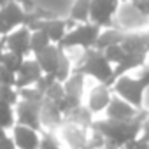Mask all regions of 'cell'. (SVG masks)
Listing matches in <instances>:
<instances>
[{
	"instance_id": "6da1fadb",
	"label": "cell",
	"mask_w": 149,
	"mask_h": 149,
	"mask_svg": "<svg viewBox=\"0 0 149 149\" xmlns=\"http://www.w3.org/2000/svg\"><path fill=\"white\" fill-rule=\"evenodd\" d=\"M147 116H149V112L142 109L139 112V116H135L132 119L119 121V119H109L107 118V119H102V121H93L91 128L97 130V132H100L109 144L123 149L128 142H132L137 137H140L142 125H144V121H146Z\"/></svg>"
},
{
	"instance_id": "7a4b0ae2",
	"label": "cell",
	"mask_w": 149,
	"mask_h": 149,
	"mask_svg": "<svg viewBox=\"0 0 149 149\" xmlns=\"http://www.w3.org/2000/svg\"><path fill=\"white\" fill-rule=\"evenodd\" d=\"M114 67L107 61L102 51H97L95 47L91 49H83L81 54L77 56L76 63H74L72 72L81 74V76L93 77L100 84H107L111 88V77H112Z\"/></svg>"
},
{
	"instance_id": "3957f363",
	"label": "cell",
	"mask_w": 149,
	"mask_h": 149,
	"mask_svg": "<svg viewBox=\"0 0 149 149\" xmlns=\"http://www.w3.org/2000/svg\"><path fill=\"white\" fill-rule=\"evenodd\" d=\"M102 28H98L93 23H79L77 26H74L72 30L67 32L63 40L58 44L63 51L74 49V47H81V49H91L95 47V42L100 35Z\"/></svg>"
},
{
	"instance_id": "277c9868",
	"label": "cell",
	"mask_w": 149,
	"mask_h": 149,
	"mask_svg": "<svg viewBox=\"0 0 149 149\" xmlns=\"http://www.w3.org/2000/svg\"><path fill=\"white\" fill-rule=\"evenodd\" d=\"M112 93H116L119 98H123L125 102H128L130 105H133L135 109L142 111L144 107V93H146V86L139 81L133 79L130 76H121L116 79V83L112 84Z\"/></svg>"
},
{
	"instance_id": "5b68a950",
	"label": "cell",
	"mask_w": 149,
	"mask_h": 149,
	"mask_svg": "<svg viewBox=\"0 0 149 149\" xmlns=\"http://www.w3.org/2000/svg\"><path fill=\"white\" fill-rule=\"evenodd\" d=\"M121 0H91L88 23L97 25L98 28H111L114 25V16L119 9Z\"/></svg>"
},
{
	"instance_id": "8992f818",
	"label": "cell",
	"mask_w": 149,
	"mask_h": 149,
	"mask_svg": "<svg viewBox=\"0 0 149 149\" xmlns=\"http://www.w3.org/2000/svg\"><path fill=\"white\" fill-rule=\"evenodd\" d=\"M149 23V18L147 16H144L130 0L123 6V7H119L118 9V13H116V16H114V26L116 28H119V30H123V32H137L139 28H142V26H146Z\"/></svg>"
},
{
	"instance_id": "52a82bcc",
	"label": "cell",
	"mask_w": 149,
	"mask_h": 149,
	"mask_svg": "<svg viewBox=\"0 0 149 149\" xmlns=\"http://www.w3.org/2000/svg\"><path fill=\"white\" fill-rule=\"evenodd\" d=\"M30 35L32 32L28 30V26H19L16 30H13L11 33H7L6 37H0V49H6L11 53H16L19 56L28 58L30 51Z\"/></svg>"
},
{
	"instance_id": "ba28073f",
	"label": "cell",
	"mask_w": 149,
	"mask_h": 149,
	"mask_svg": "<svg viewBox=\"0 0 149 149\" xmlns=\"http://www.w3.org/2000/svg\"><path fill=\"white\" fill-rule=\"evenodd\" d=\"M40 105L19 100L16 104V125L28 126L32 130H37V132L42 130V125H40Z\"/></svg>"
},
{
	"instance_id": "9c48e42d",
	"label": "cell",
	"mask_w": 149,
	"mask_h": 149,
	"mask_svg": "<svg viewBox=\"0 0 149 149\" xmlns=\"http://www.w3.org/2000/svg\"><path fill=\"white\" fill-rule=\"evenodd\" d=\"M40 77H42V70H40L37 60L35 58H25L19 72L16 74V90L35 86Z\"/></svg>"
},
{
	"instance_id": "30bf717a",
	"label": "cell",
	"mask_w": 149,
	"mask_h": 149,
	"mask_svg": "<svg viewBox=\"0 0 149 149\" xmlns=\"http://www.w3.org/2000/svg\"><path fill=\"white\" fill-rule=\"evenodd\" d=\"M61 47L56 44L47 46L46 49H42L39 54H35V60L42 70V74H47V76H54L58 65H60V56H61Z\"/></svg>"
},
{
	"instance_id": "8fae6325",
	"label": "cell",
	"mask_w": 149,
	"mask_h": 149,
	"mask_svg": "<svg viewBox=\"0 0 149 149\" xmlns=\"http://www.w3.org/2000/svg\"><path fill=\"white\" fill-rule=\"evenodd\" d=\"M0 18L4 19V23L7 25V28L13 32V30H16V28H19V26L25 25V21H26V11L18 2L9 0L4 7H0Z\"/></svg>"
},
{
	"instance_id": "7c38bea8",
	"label": "cell",
	"mask_w": 149,
	"mask_h": 149,
	"mask_svg": "<svg viewBox=\"0 0 149 149\" xmlns=\"http://www.w3.org/2000/svg\"><path fill=\"white\" fill-rule=\"evenodd\" d=\"M18 149H39L40 144V135L37 130H32L28 126L14 125L13 126V137Z\"/></svg>"
},
{
	"instance_id": "4fadbf2b",
	"label": "cell",
	"mask_w": 149,
	"mask_h": 149,
	"mask_svg": "<svg viewBox=\"0 0 149 149\" xmlns=\"http://www.w3.org/2000/svg\"><path fill=\"white\" fill-rule=\"evenodd\" d=\"M105 112H107L109 119H119V121H123V119H132V118L139 116L140 111L135 109L133 105H130L128 102H125L123 98H119L118 95H112V98H111Z\"/></svg>"
},
{
	"instance_id": "5bb4252c",
	"label": "cell",
	"mask_w": 149,
	"mask_h": 149,
	"mask_svg": "<svg viewBox=\"0 0 149 149\" xmlns=\"http://www.w3.org/2000/svg\"><path fill=\"white\" fill-rule=\"evenodd\" d=\"M111 98H112V88H109L107 84H100V83H98V84L91 90L86 107H88L93 114H98V112H102V111L107 109Z\"/></svg>"
},
{
	"instance_id": "9a60e30c",
	"label": "cell",
	"mask_w": 149,
	"mask_h": 149,
	"mask_svg": "<svg viewBox=\"0 0 149 149\" xmlns=\"http://www.w3.org/2000/svg\"><path fill=\"white\" fill-rule=\"evenodd\" d=\"M40 125L42 128H47V132H53L54 128H60L63 125V114L60 112L58 105L46 98L40 105Z\"/></svg>"
},
{
	"instance_id": "2e32d148",
	"label": "cell",
	"mask_w": 149,
	"mask_h": 149,
	"mask_svg": "<svg viewBox=\"0 0 149 149\" xmlns=\"http://www.w3.org/2000/svg\"><path fill=\"white\" fill-rule=\"evenodd\" d=\"M61 135L65 139V142L70 146V149H83L88 144V130L76 126V125H70V123H63L61 126Z\"/></svg>"
},
{
	"instance_id": "e0dca14e",
	"label": "cell",
	"mask_w": 149,
	"mask_h": 149,
	"mask_svg": "<svg viewBox=\"0 0 149 149\" xmlns=\"http://www.w3.org/2000/svg\"><path fill=\"white\" fill-rule=\"evenodd\" d=\"M146 56H147V54H126L118 65H114L112 77H111V88H112V84L116 83L118 77L126 76L130 70H135V68H139V67H144V65H146Z\"/></svg>"
},
{
	"instance_id": "ac0fdd59",
	"label": "cell",
	"mask_w": 149,
	"mask_h": 149,
	"mask_svg": "<svg viewBox=\"0 0 149 149\" xmlns=\"http://www.w3.org/2000/svg\"><path fill=\"white\" fill-rule=\"evenodd\" d=\"M63 123H70V125H76V126H81V128H86L90 130L91 125H93V112L86 107V105H79L74 111H70L65 118H63Z\"/></svg>"
},
{
	"instance_id": "d6986e66",
	"label": "cell",
	"mask_w": 149,
	"mask_h": 149,
	"mask_svg": "<svg viewBox=\"0 0 149 149\" xmlns=\"http://www.w3.org/2000/svg\"><path fill=\"white\" fill-rule=\"evenodd\" d=\"M125 33L126 32H123V30H119L116 26H111V28L102 30L100 35H98V39H97V42H95V49L97 51H104V49H107L111 46L121 44L123 39H125Z\"/></svg>"
},
{
	"instance_id": "ffe728a7",
	"label": "cell",
	"mask_w": 149,
	"mask_h": 149,
	"mask_svg": "<svg viewBox=\"0 0 149 149\" xmlns=\"http://www.w3.org/2000/svg\"><path fill=\"white\" fill-rule=\"evenodd\" d=\"M121 47L126 54H147L142 32H128L125 33V39L121 42Z\"/></svg>"
},
{
	"instance_id": "44dd1931",
	"label": "cell",
	"mask_w": 149,
	"mask_h": 149,
	"mask_svg": "<svg viewBox=\"0 0 149 149\" xmlns=\"http://www.w3.org/2000/svg\"><path fill=\"white\" fill-rule=\"evenodd\" d=\"M63 88H65V95L74 97V98H77V100H83V93H84V76L72 72L70 77L63 83Z\"/></svg>"
},
{
	"instance_id": "7402d4cb",
	"label": "cell",
	"mask_w": 149,
	"mask_h": 149,
	"mask_svg": "<svg viewBox=\"0 0 149 149\" xmlns=\"http://www.w3.org/2000/svg\"><path fill=\"white\" fill-rule=\"evenodd\" d=\"M90 6H91V0H76V2L72 4V7H70L68 19L76 21V23H88Z\"/></svg>"
},
{
	"instance_id": "603a6c76",
	"label": "cell",
	"mask_w": 149,
	"mask_h": 149,
	"mask_svg": "<svg viewBox=\"0 0 149 149\" xmlns=\"http://www.w3.org/2000/svg\"><path fill=\"white\" fill-rule=\"evenodd\" d=\"M23 61H25V56H19V54L6 51V49H0V65H2V68L9 70L13 74H18Z\"/></svg>"
},
{
	"instance_id": "cb8c5ba5",
	"label": "cell",
	"mask_w": 149,
	"mask_h": 149,
	"mask_svg": "<svg viewBox=\"0 0 149 149\" xmlns=\"http://www.w3.org/2000/svg\"><path fill=\"white\" fill-rule=\"evenodd\" d=\"M51 44H53V42H51V39L47 37L46 32H42V30L32 32V35H30V51L33 53V56L39 54L42 49H46V47L51 46Z\"/></svg>"
},
{
	"instance_id": "d4e9b609",
	"label": "cell",
	"mask_w": 149,
	"mask_h": 149,
	"mask_svg": "<svg viewBox=\"0 0 149 149\" xmlns=\"http://www.w3.org/2000/svg\"><path fill=\"white\" fill-rule=\"evenodd\" d=\"M72 68H74V65H72L70 56L67 54V51H61V56H60V65H58V70H56V74H54V79H56L58 83H65V81L70 77Z\"/></svg>"
},
{
	"instance_id": "484cf974",
	"label": "cell",
	"mask_w": 149,
	"mask_h": 149,
	"mask_svg": "<svg viewBox=\"0 0 149 149\" xmlns=\"http://www.w3.org/2000/svg\"><path fill=\"white\" fill-rule=\"evenodd\" d=\"M14 121H16V116H14V107L7 105L6 102L0 100V128H13L14 126Z\"/></svg>"
},
{
	"instance_id": "4316f807",
	"label": "cell",
	"mask_w": 149,
	"mask_h": 149,
	"mask_svg": "<svg viewBox=\"0 0 149 149\" xmlns=\"http://www.w3.org/2000/svg\"><path fill=\"white\" fill-rule=\"evenodd\" d=\"M18 95H19V100L30 102V104H39V105H40V104L44 102V93H40L35 86L18 90Z\"/></svg>"
},
{
	"instance_id": "83f0119b",
	"label": "cell",
	"mask_w": 149,
	"mask_h": 149,
	"mask_svg": "<svg viewBox=\"0 0 149 149\" xmlns=\"http://www.w3.org/2000/svg\"><path fill=\"white\" fill-rule=\"evenodd\" d=\"M104 53V56L107 58V61L114 67V65H118L125 56H126V53L123 51V47H121V44H116V46H111V47H107V49H104L102 51Z\"/></svg>"
},
{
	"instance_id": "f1b7e54d",
	"label": "cell",
	"mask_w": 149,
	"mask_h": 149,
	"mask_svg": "<svg viewBox=\"0 0 149 149\" xmlns=\"http://www.w3.org/2000/svg\"><path fill=\"white\" fill-rule=\"evenodd\" d=\"M63 97H65V88H63V83H58V81H54V83L46 90V93H44V98H46V100H51V102H54V104H58Z\"/></svg>"
},
{
	"instance_id": "f546056e",
	"label": "cell",
	"mask_w": 149,
	"mask_h": 149,
	"mask_svg": "<svg viewBox=\"0 0 149 149\" xmlns=\"http://www.w3.org/2000/svg\"><path fill=\"white\" fill-rule=\"evenodd\" d=\"M0 100L6 102L11 107H16V104L19 102L18 90L13 88V86H0Z\"/></svg>"
},
{
	"instance_id": "4dcf8cb0",
	"label": "cell",
	"mask_w": 149,
	"mask_h": 149,
	"mask_svg": "<svg viewBox=\"0 0 149 149\" xmlns=\"http://www.w3.org/2000/svg\"><path fill=\"white\" fill-rule=\"evenodd\" d=\"M39 149H61V146L58 144L56 137H54L51 132H46V133H42V137H40Z\"/></svg>"
},
{
	"instance_id": "1f68e13d",
	"label": "cell",
	"mask_w": 149,
	"mask_h": 149,
	"mask_svg": "<svg viewBox=\"0 0 149 149\" xmlns=\"http://www.w3.org/2000/svg\"><path fill=\"white\" fill-rule=\"evenodd\" d=\"M0 86H13L16 88V74L6 70V68H0Z\"/></svg>"
},
{
	"instance_id": "d6a6232c",
	"label": "cell",
	"mask_w": 149,
	"mask_h": 149,
	"mask_svg": "<svg viewBox=\"0 0 149 149\" xmlns=\"http://www.w3.org/2000/svg\"><path fill=\"white\" fill-rule=\"evenodd\" d=\"M56 79H54V76H47V74H42V77L37 81V84H35V88L40 91V93H46V90L54 83Z\"/></svg>"
},
{
	"instance_id": "836d02e7",
	"label": "cell",
	"mask_w": 149,
	"mask_h": 149,
	"mask_svg": "<svg viewBox=\"0 0 149 149\" xmlns=\"http://www.w3.org/2000/svg\"><path fill=\"white\" fill-rule=\"evenodd\" d=\"M123 149H149V140H147V139H144V137L140 135V137H137L135 140L128 142Z\"/></svg>"
},
{
	"instance_id": "e575fe53",
	"label": "cell",
	"mask_w": 149,
	"mask_h": 149,
	"mask_svg": "<svg viewBox=\"0 0 149 149\" xmlns=\"http://www.w3.org/2000/svg\"><path fill=\"white\" fill-rule=\"evenodd\" d=\"M130 2H132L144 16L149 18V0H130Z\"/></svg>"
},
{
	"instance_id": "d590c367",
	"label": "cell",
	"mask_w": 149,
	"mask_h": 149,
	"mask_svg": "<svg viewBox=\"0 0 149 149\" xmlns=\"http://www.w3.org/2000/svg\"><path fill=\"white\" fill-rule=\"evenodd\" d=\"M146 88H149V65H144L142 67V70H140V74H139V77H137Z\"/></svg>"
},
{
	"instance_id": "8d00e7d4",
	"label": "cell",
	"mask_w": 149,
	"mask_h": 149,
	"mask_svg": "<svg viewBox=\"0 0 149 149\" xmlns=\"http://www.w3.org/2000/svg\"><path fill=\"white\" fill-rule=\"evenodd\" d=\"M0 149H18L16 147V144H14V140L7 135L6 139H2L0 140Z\"/></svg>"
},
{
	"instance_id": "74e56055",
	"label": "cell",
	"mask_w": 149,
	"mask_h": 149,
	"mask_svg": "<svg viewBox=\"0 0 149 149\" xmlns=\"http://www.w3.org/2000/svg\"><path fill=\"white\" fill-rule=\"evenodd\" d=\"M140 135L149 140V116L146 118V121H144V125H142V133H140Z\"/></svg>"
},
{
	"instance_id": "f35d334b",
	"label": "cell",
	"mask_w": 149,
	"mask_h": 149,
	"mask_svg": "<svg viewBox=\"0 0 149 149\" xmlns=\"http://www.w3.org/2000/svg\"><path fill=\"white\" fill-rule=\"evenodd\" d=\"M7 33H11V30L7 28V25L4 23V19L0 18V37H6Z\"/></svg>"
},
{
	"instance_id": "ab89813d",
	"label": "cell",
	"mask_w": 149,
	"mask_h": 149,
	"mask_svg": "<svg viewBox=\"0 0 149 149\" xmlns=\"http://www.w3.org/2000/svg\"><path fill=\"white\" fill-rule=\"evenodd\" d=\"M142 39H144L146 49H147V53H149V30H147V32H142Z\"/></svg>"
},
{
	"instance_id": "60d3db41",
	"label": "cell",
	"mask_w": 149,
	"mask_h": 149,
	"mask_svg": "<svg viewBox=\"0 0 149 149\" xmlns=\"http://www.w3.org/2000/svg\"><path fill=\"white\" fill-rule=\"evenodd\" d=\"M104 149H121V147H116V146H112V144L105 142V147H104Z\"/></svg>"
},
{
	"instance_id": "b9f144b4",
	"label": "cell",
	"mask_w": 149,
	"mask_h": 149,
	"mask_svg": "<svg viewBox=\"0 0 149 149\" xmlns=\"http://www.w3.org/2000/svg\"><path fill=\"white\" fill-rule=\"evenodd\" d=\"M6 137H7L6 130H4V128H0V140H2V139H6Z\"/></svg>"
},
{
	"instance_id": "7bdbcfd3",
	"label": "cell",
	"mask_w": 149,
	"mask_h": 149,
	"mask_svg": "<svg viewBox=\"0 0 149 149\" xmlns=\"http://www.w3.org/2000/svg\"><path fill=\"white\" fill-rule=\"evenodd\" d=\"M7 2H9V0H0V7H4V6H6Z\"/></svg>"
},
{
	"instance_id": "ee69618b",
	"label": "cell",
	"mask_w": 149,
	"mask_h": 149,
	"mask_svg": "<svg viewBox=\"0 0 149 149\" xmlns=\"http://www.w3.org/2000/svg\"><path fill=\"white\" fill-rule=\"evenodd\" d=\"M0 68H2V65H0Z\"/></svg>"
},
{
	"instance_id": "f6af8a7d",
	"label": "cell",
	"mask_w": 149,
	"mask_h": 149,
	"mask_svg": "<svg viewBox=\"0 0 149 149\" xmlns=\"http://www.w3.org/2000/svg\"><path fill=\"white\" fill-rule=\"evenodd\" d=\"M125 2H126V0H125Z\"/></svg>"
}]
</instances>
